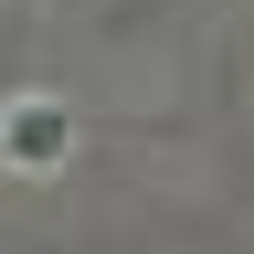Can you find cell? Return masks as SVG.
I'll use <instances>...</instances> for the list:
<instances>
[{"label":"cell","mask_w":254,"mask_h":254,"mask_svg":"<svg viewBox=\"0 0 254 254\" xmlns=\"http://www.w3.org/2000/svg\"><path fill=\"white\" fill-rule=\"evenodd\" d=\"M0 148H11V170H53L64 159V106H11L0 117Z\"/></svg>","instance_id":"1"}]
</instances>
